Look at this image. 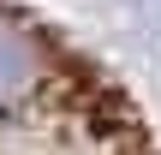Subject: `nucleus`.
I'll return each mask as SVG.
<instances>
[{
    "instance_id": "f257e3e1",
    "label": "nucleus",
    "mask_w": 161,
    "mask_h": 155,
    "mask_svg": "<svg viewBox=\"0 0 161 155\" xmlns=\"http://www.w3.org/2000/svg\"><path fill=\"white\" fill-rule=\"evenodd\" d=\"M0 155H161L125 84L60 24L0 0Z\"/></svg>"
}]
</instances>
